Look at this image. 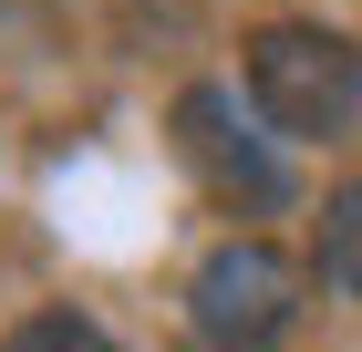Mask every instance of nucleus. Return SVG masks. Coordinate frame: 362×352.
I'll list each match as a JSON object with an SVG mask.
<instances>
[{
    "instance_id": "7ed1b4c3",
    "label": "nucleus",
    "mask_w": 362,
    "mask_h": 352,
    "mask_svg": "<svg viewBox=\"0 0 362 352\" xmlns=\"http://www.w3.org/2000/svg\"><path fill=\"white\" fill-rule=\"evenodd\" d=\"M187 311H197V331H207V342L259 352V342H279V331L300 322V270H290L269 239H228V249H207V259H197Z\"/></svg>"
},
{
    "instance_id": "39448f33",
    "label": "nucleus",
    "mask_w": 362,
    "mask_h": 352,
    "mask_svg": "<svg viewBox=\"0 0 362 352\" xmlns=\"http://www.w3.org/2000/svg\"><path fill=\"white\" fill-rule=\"evenodd\" d=\"M0 352H114V342H104V331L83 322V311H31V322L11 331Z\"/></svg>"
},
{
    "instance_id": "f03ea898",
    "label": "nucleus",
    "mask_w": 362,
    "mask_h": 352,
    "mask_svg": "<svg viewBox=\"0 0 362 352\" xmlns=\"http://www.w3.org/2000/svg\"><path fill=\"white\" fill-rule=\"evenodd\" d=\"M259 125H269V114L238 104L228 83H187V93H176V156H187V176L218 197V208H249V217L290 197V166L269 156Z\"/></svg>"
},
{
    "instance_id": "f257e3e1",
    "label": "nucleus",
    "mask_w": 362,
    "mask_h": 352,
    "mask_svg": "<svg viewBox=\"0 0 362 352\" xmlns=\"http://www.w3.org/2000/svg\"><path fill=\"white\" fill-rule=\"evenodd\" d=\"M249 104L269 114L279 135L332 145L362 114V52L341 42V31H321V21H269L249 42Z\"/></svg>"
},
{
    "instance_id": "20e7f679",
    "label": "nucleus",
    "mask_w": 362,
    "mask_h": 352,
    "mask_svg": "<svg viewBox=\"0 0 362 352\" xmlns=\"http://www.w3.org/2000/svg\"><path fill=\"white\" fill-rule=\"evenodd\" d=\"M321 280L362 300V176L332 187V208H321Z\"/></svg>"
}]
</instances>
